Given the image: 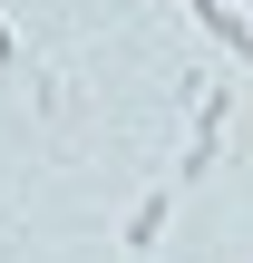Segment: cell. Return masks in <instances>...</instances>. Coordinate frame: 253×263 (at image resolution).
<instances>
[{"label":"cell","mask_w":253,"mask_h":263,"mask_svg":"<svg viewBox=\"0 0 253 263\" xmlns=\"http://www.w3.org/2000/svg\"><path fill=\"white\" fill-rule=\"evenodd\" d=\"M166 224H176V185H146V195L127 205L117 244H127V254H156V244H166Z\"/></svg>","instance_id":"7a4b0ae2"},{"label":"cell","mask_w":253,"mask_h":263,"mask_svg":"<svg viewBox=\"0 0 253 263\" xmlns=\"http://www.w3.org/2000/svg\"><path fill=\"white\" fill-rule=\"evenodd\" d=\"M0 68H20V39H10V20H0Z\"/></svg>","instance_id":"3957f363"},{"label":"cell","mask_w":253,"mask_h":263,"mask_svg":"<svg viewBox=\"0 0 253 263\" xmlns=\"http://www.w3.org/2000/svg\"><path fill=\"white\" fill-rule=\"evenodd\" d=\"M195 127H185V156H176V185H195V176H215V156H224V127H234V88L224 78H205L195 98Z\"/></svg>","instance_id":"6da1fadb"}]
</instances>
